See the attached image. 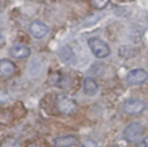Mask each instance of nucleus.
I'll use <instances>...</instances> for the list:
<instances>
[{
    "label": "nucleus",
    "mask_w": 148,
    "mask_h": 147,
    "mask_svg": "<svg viewBox=\"0 0 148 147\" xmlns=\"http://www.w3.org/2000/svg\"><path fill=\"white\" fill-rule=\"evenodd\" d=\"M88 46L96 58L103 59L110 56V52H111L110 46L98 37H90L88 39Z\"/></svg>",
    "instance_id": "obj_1"
},
{
    "label": "nucleus",
    "mask_w": 148,
    "mask_h": 147,
    "mask_svg": "<svg viewBox=\"0 0 148 147\" xmlns=\"http://www.w3.org/2000/svg\"><path fill=\"white\" fill-rule=\"evenodd\" d=\"M57 108L61 113L71 115L77 109V103L67 95H59L57 97Z\"/></svg>",
    "instance_id": "obj_2"
},
{
    "label": "nucleus",
    "mask_w": 148,
    "mask_h": 147,
    "mask_svg": "<svg viewBox=\"0 0 148 147\" xmlns=\"http://www.w3.org/2000/svg\"><path fill=\"white\" fill-rule=\"evenodd\" d=\"M148 80V72L143 68H134L127 72L125 81L131 86H138Z\"/></svg>",
    "instance_id": "obj_3"
},
{
    "label": "nucleus",
    "mask_w": 148,
    "mask_h": 147,
    "mask_svg": "<svg viewBox=\"0 0 148 147\" xmlns=\"http://www.w3.org/2000/svg\"><path fill=\"white\" fill-rule=\"evenodd\" d=\"M143 125L140 122H132L130 123L124 130V138L127 141H135L143 134Z\"/></svg>",
    "instance_id": "obj_4"
},
{
    "label": "nucleus",
    "mask_w": 148,
    "mask_h": 147,
    "mask_svg": "<svg viewBox=\"0 0 148 147\" xmlns=\"http://www.w3.org/2000/svg\"><path fill=\"white\" fill-rule=\"evenodd\" d=\"M124 112L127 115H139L146 109V103L139 98H128L124 102Z\"/></svg>",
    "instance_id": "obj_5"
},
{
    "label": "nucleus",
    "mask_w": 148,
    "mask_h": 147,
    "mask_svg": "<svg viewBox=\"0 0 148 147\" xmlns=\"http://www.w3.org/2000/svg\"><path fill=\"white\" fill-rule=\"evenodd\" d=\"M29 31H30L32 37H35L37 39H40V38L45 37L46 34L49 32V27L44 22L35 20L29 24Z\"/></svg>",
    "instance_id": "obj_6"
},
{
    "label": "nucleus",
    "mask_w": 148,
    "mask_h": 147,
    "mask_svg": "<svg viewBox=\"0 0 148 147\" xmlns=\"http://www.w3.org/2000/svg\"><path fill=\"white\" fill-rule=\"evenodd\" d=\"M9 54L15 59H25L31 54V50L23 43H15L9 49Z\"/></svg>",
    "instance_id": "obj_7"
},
{
    "label": "nucleus",
    "mask_w": 148,
    "mask_h": 147,
    "mask_svg": "<svg viewBox=\"0 0 148 147\" xmlns=\"http://www.w3.org/2000/svg\"><path fill=\"white\" fill-rule=\"evenodd\" d=\"M59 59L66 65H73L76 63V56L69 45H64L58 50Z\"/></svg>",
    "instance_id": "obj_8"
},
{
    "label": "nucleus",
    "mask_w": 148,
    "mask_h": 147,
    "mask_svg": "<svg viewBox=\"0 0 148 147\" xmlns=\"http://www.w3.org/2000/svg\"><path fill=\"white\" fill-rule=\"evenodd\" d=\"M53 145L54 147H76L79 145V139L73 134L59 135L54 138Z\"/></svg>",
    "instance_id": "obj_9"
},
{
    "label": "nucleus",
    "mask_w": 148,
    "mask_h": 147,
    "mask_svg": "<svg viewBox=\"0 0 148 147\" xmlns=\"http://www.w3.org/2000/svg\"><path fill=\"white\" fill-rule=\"evenodd\" d=\"M15 73V65L9 59H1L0 60V78L1 79H9Z\"/></svg>",
    "instance_id": "obj_10"
},
{
    "label": "nucleus",
    "mask_w": 148,
    "mask_h": 147,
    "mask_svg": "<svg viewBox=\"0 0 148 147\" xmlns=\"http://www.w3.org/2000/svg\"><path fill=\"white\" fill-rule=\"evenodd\" d=\"M83 91L88 96H94L98 91V83L92 78L83 79Z\"/></svg>",
    "instance_id": "obj_11"
},
{
    "label": "nucleus",
    "mask_w": 148,
    "mask_h": 147,
    "mask_svg": "<svg viewBox=\"0 0 148 147\" xmlns=\"http://www.w3.org/2000/svg\"><path fill=\"white\" fill-rule=\"evenodd\" d=\"M135 49L131 47V46H121L119 49V54L120 57H124V58H130V57H133L135 56Z\"/></svg>",
    "instance_id": "obj_12"
},
{
    "label": "nucleus",
    "mask_w": 148,
    "mask_h": 147,
    "mask_svg": "<svg viewBox=\"0 0 148 147\" xmlns=\"http://www.w3.org/2000/svg\"><path fill=\"white\" fill-rule=\"evenodd\" d=\"M0 147H20V142L15 138H6L1 142Z\"/></svg>",
    "instance_id": "obj_13"
},
{
    "label": "nucleus",
    "mask_w": 148,
    "mask_h": 147,
    "mask_svg": "<svg viewBox=\"0 0 148 147\" xmlns=\"http://www.w3.org/2000/svg\"><path fill=\"white\" fill-rule=\"evenodd\" d=\"M109 2L110 1H108V0H92V1H90V5L94 7V8H96V9H104L108 5H109Z\"/></svg>",
    "instance_id": "obj_14"
},
{
    "label": "nucleus",
    "mask_w": 148,
    "mask_h": 147,
    "mask_svg": "<svg viewBox=\"0 0 148 147\" xmlns=\"http://www.w3.org/2000/svg\"><path fill=\"white\" fill-rule=\"evenodd\" d=\"M99 19H101L99 15H90V16H88L86 19V21H84V27H90V25L95 24Z\"/></svg>",
    "instance_id": "obj_15"
},
{
    "label": "nucleus",
    "mask_w": 148,
    "mask_h": 147,
    "mask_svg": "<svg viewBox=\"0 0 148 147\" xmlns=\"http://www.w3.org/2000/svg\"><path fill=\"white\" fill-rule=\"evenodd\" d=\"M81 147H98V145H97L96 141H94L91 139H88V140H86L81 144Z\"/></svg>",
    "instance_id": "obj_16"
},
{
    "label": "nucleus",
    "mask_w": 148,
    "mask_h": 147,
    "mask_svg": "<svg viewBox=\"0 0 148 147\" xmlns=\"http://www.w3.org/2000/svg\"><path fill=\"white\" fill-rule=\"evenodd\" d=\"M7 101H8V95H7L3 90H1V89H0V104L6 103Z\"/></svg>",
    "instance_id": "obj_17"
},
{
    "label": "nucleus",
    "mask_w": 148,
    "mask_h": 147,
    "mask_svg": "<svg viewBox=\"0 0 148 147\" xmlns=\"http://www.w3.org/2000/svg\"><path fill=\"white\" fill-rule=\"evenodd\" d=\"M136 147H148V135L136 144Z\"/></svg>",
    "instance_id": "obj_18"
},
{
    "label": "nucleus",
    "mask_w": 148,
    "mask_h": 147,
    "mask_svg": "<svg viewBox=\"0 0 148 147\" xmlns=\"http://www.w3.org/2000/svg\"><path fill=\"white\" fill-rule=\"evenodd\" d=\"M27 147H43V146L39 144H36V142H32V144H29Z\"/></svg>",
    "instance_id": "obj_19"
},
{
    "label": "nucleus",
    "mask_w": 148,
    "mask_h": 147,
    "mask_svg": "<svg viewBox=\"0 0 148 147\" xmlns=\"http://www.w3.org/2000/svg\"><path fill=\"white\" fill-rule=\"evenodd\" d=\"M0 8H1V3H0Z\"/></svg>",
    "instance_id": "obj_20"
}]
</instances>
